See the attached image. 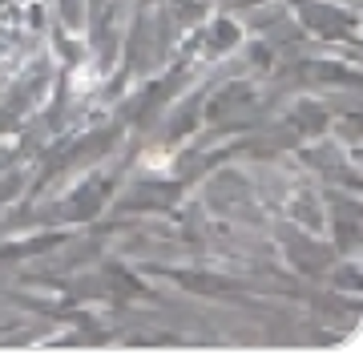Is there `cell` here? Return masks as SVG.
I'll return each instance as SVG.
<instances>
[{"instance_id": "277c9868", "label": "cell", "mask_w": 363, "mask_h": 355, "mask_svg": "<svg viewBox=\"0 0 363 355\" xmlns=\"http://www.w3.org/2000/svg\"><path fill=\"white\" fill-rule=\"evenodd\" d=\"M21 190H25V170H13L4 182H0V206H4V202H13Z\"/></svg>"}, {"instance_id": "6da1fadb", "label": "cell", "mask_w": 363, "mask_h": 355, "mask_svg": "<svg viewBox=\"0 0 363 355\" xmlns=\"http://www.w3.org/2000/svg\"><path fill=\"white\" fill-rule=\"evenodd\" d=\"M291 9L298 13V25L311 37L323 40H347L355 33V13H347L335 0H291Z\"/></svg>"}, {"instance_id": "7a4b0ae2", "label": "cell", "mask_w": 363, "mask_h": 355, "mask_svg": "<svg viewBox=\"0 0 363 355\" xmlns=\"http://www.w3.org/2000/svg\"><path fill=\"white\" fill-rule=\"evenodd\" d=\"M117 178L121 174H89V178H81L77 186H73V194H69V202H65V210H61V218L65 222H85V218H93V214L101 210L105 202L113 198V190H117Z\"/></svg>"}, {"instance_id": "5b68a950", "label": "cell", "mask_w": 363, "mask_h": 355, "mask_svg": "<svg viewBox=\"0 0 363 355\" xmlns=\"http://www.w3.org/2000/svg\"><path fill=\"white\" fill-rule=\"evenodd\" d=\"M13 158H16V145H0V170H4Z\"/></svg>"}, {"instance_id": "3957f363", "label": "cell", "mask_w": 363, "mask_h": 355, "mask_svg": "<svg viewBox=\"0 0 363 355\" xmlns=\"http://www.w3.org/2000/svg\"><path fill=\"white\" fill-rule=\"evenodd\" d=\"M283 250H286V259H291V266H298L303 275H327L331 271V247H323L319 238L311 235H291L286 230L283 235Z\"/></svg>"}]
</instances>
